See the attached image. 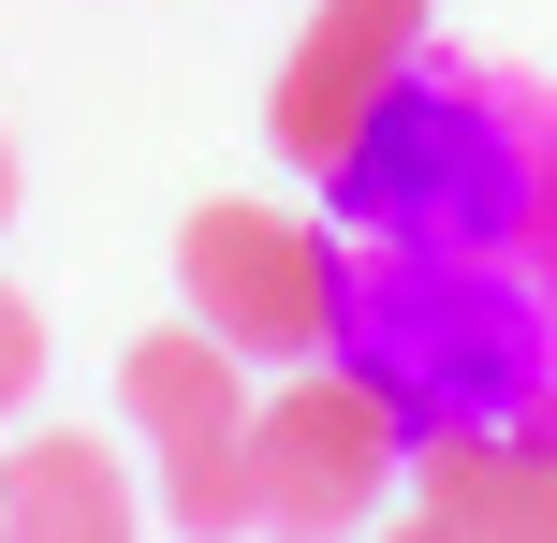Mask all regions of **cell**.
Segmentation results:
<instances>
[{"label":"cell","mask_w":557,"mask_h":543,"mask_svg":"<svg viewBox=\"0 0 557 543\" xmlns=\"http://www.w3.org/2000/svg\"><path fill=\"white\" fill-rule=\"evenodd\" d=\"M0 221H15V133H0Z\"/></svg>","instance_id":"ba28073f"},{"label":"cell","mask_w":557,"mask_h":543,"mask_svg":"<svg viewBox=\"0 0 557 543\" xmlns=\"http://www.w3.org/2000/svg\"><path fill=\"white\" fill-rule=\"evenodd\" d=\"M45 382V323H29V294H0V411Z\"/></svg>","instance_id":"52a82bcc"},{"label":"cell","mask_w":557,"mask_h":543,"mask_svg":"<svg viewBox=\"0 0 557 543\" xmlns=\"http://www.w3.org/2000/svg\"><path fill=\"white\" fill-rule=\"evenodd\" d=\"M0 543H147V499H133V470L103 441L29 427L0 456Z\"/></svg>","instance_id":"8992f818"},{"label":"cell","mask_w":557,"mask_h":543,"mask_svg":"<svg viewBox=\"0 0 557 543\" xmlns=\"http://www.w3.org/2000/svg\"><path fill=\"white\" fill-rule=\"evenodd\" d=\"M382 543H557V441L441 427L411 456V529H382Z\"/></svg>","instance_id":"5b68a950"},{"label":"cell","mask_w":557,"mask_h":543,"mask_svg":"<svg viewBox=\"0 0 557 543\" xmlns=\"http://www.w3.org/2000/svg\"><path fill=\"white\" fill-rule=\"evenodd\" d=\"M411 470V411L382 397L367 368H294L278 397L250 411V529L278 543H337V529H367V499Z\"/></svg>","instance_id":"6da1fadb"},{"label":"cell","mask_w":557,"mask_h":543,"mask_svg":"<svg viewBox=\"0 0 557 543\" xmlns=\"http://www.w3.org/2000/svg\"><path fill=\"white\" fill-rule=\"evenodd\" d=\"M411 45H425V0H323V15L294 29V59H278V103H264L278 162H308V176L352 192V162L382 147V118L411 103Z\"/></svg>","instance_id":"3957f363"},{"label":"cell","mask_w":557,"mask_h":543,"mask_svg":"<svg viewBox=\"0 0 557 543\" xmlns=\"http://www.w3.org/2000/svg\"><path fill=\"white\" fill-rule=\"evenodd\" d=\"M117 411L147 427V456H162V499L176 529H250V397H235V338H206V323H162V338H133V368H117Z\"/></svg>","instance_id":"277c9868"},{"label":"cell","mask_w":557,"mask_h":543,"mask_svg":"<svg viewBox=\"0 0 557 543\" xmlns=\"http://www.w3.org/2000/svg\"><path fill=\"white\" fill-rule=\"evenodd\" d=\"M176 280H191V323H206V338L264 353V368H323V353L352 338L337 250L308 221H278V206H206V221L176 235Z\"/></svg>","instance_id":"7a4b0ae2"}]
</instances>
